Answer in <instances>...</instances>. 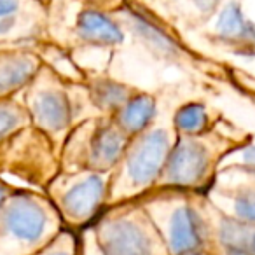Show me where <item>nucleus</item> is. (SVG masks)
I'll use <instances>...</instances> for the list:
<instances>
[{
	"instance_id": "27",
	"label": "nucleus",
	"mask_w": 255,
	"mask_h": 255,
	"mask_svg": "<svg viewBox=\"0 0 255 255\" xmlns=\"http://www.w3.org/2000/svg\"><path fill=\"white\" fill-rule=\"evenodd\" d=\"M12 47H21V46H18V44H7V42H0V53H2V51H5V49H12Z\"/></svg>"
},
{
	"instance_id": "15",
	"label": "nucleus",
	"mask_w": 255,
	"mask_h": 255,
	"mask_svg": "<svg viewBox=\"0 0 255 255\" xmlns=\"http://www.w3.org/2000/svg\"><path fill=\"white\" fill-rule=\"evenodd\" d=\"M81 82L88 91L89 102L95 112L98 116L107 117H112L140 89L129 82L116 79L114 75L100 74V72H95V74L82 72Z\"/></svg>"
},
{
	"instance_id": "1",
	"label": "nucleus",
	"mask_w": 255,
	"mask_h": 255,
	"mask_svg": "<svg viewBox=\"0 0 255 255\" xmlns=\"http://www.w3.org/2000/svg\"><path fill=\"white\" fill-rule=\"evenodd\" d=\"M252 138V133L227 116H224L206 133L178 136L163 175L154 189L206 192L212 187L222 161L236 149L247 145Z\"/></svg>"
},
{
	"instance_id": "6",
	"label": "nucleus",
	"mask_w": 255,
	"mask_h": 255,
	"mask_svg": "<svg viewBox=\"0 0 255 255\" xmlns=\"http://www.w3.org/2000/svg\"><path fill=\"white\" fill-rule=\"evenodd\" d=\"M89 226L105 255H171L156 224L136 199L107 206Z\"/></svg>"
},
{
	"instance_id": "8",
	"label": "nucleus",
	"mask_w": 255,
	"mask_h": 255,
	"mask_svg": "<svg viewBox=\"0 0 255 255\" xmlns=\"http://www.w3.org/2000/svg\"><path fill=\"white\" fill-rule=\"evenodd\" d=\"M60 171V156L35 126H26L0 147V178L12 187L42 191Z\"/></svg>"
},
{
	"instance_id": "24",
	"label": "nucleus",
	"mask_w": 255,
	"mask_h": 255,
	"mask_svg": "<svg viewBox=\"0 0 255 255\" xmlns=\"http://www.w3.org/2000/svg\"><path fill=\"white\" fill-rule=\"evenodd\" d=\"M189 4H192L194 11L199 14L201 19L210 18L212 14H215L217 7H219L220 0H187Z\"/></svg>"
},
{
	"instance_id": "20",
	"label": "nucleus",
	"mask_w": 255,
	"mask_h": 255,
	"mask_svg": "<svg viewBox=\"0 0 255 255\" xmlns=\"http://www.w3.org/2000/svg\"><path fill=\"white\" fill-rule=\"evenodd\" d=\"M28 112L19 98L0 100V147L7 138H11L19 129L30 126Z\"/></svg>"
},
{
	"instance_id": "16",
	"label": "nucleus",
	"mask_w": 255,
	"mask_h": 255,
	"mask_svg": "<svg viewBox=\"0 0 255 255\" xmlns=\"http://www.w3.org/2000/svg\"><path fill=\"white\" fill-rule=\"evenodd\" d=\"M74 39L82 47L116 49L126 39V30L105 12L84 11L74 25Z\"/></svg>"
},
{
	"instance_id": "26",
	"label": "nucleus",
	"mask_w": 255,
	"mask_h": 255,
	"mask_svg": "<svg viewBox=\"0 0 255 255\" xmlns=\"http://www.w3.org/2000/svg\"><path fill=\"white\" fill-rule=\"evenodd\" d=\"M187 255H220V254L215 247H212V248H201V250H196V252L187 254Z\"/></svg>"
},
{
	"instance_id": "21",
	"label": "nucleus",
	"mask_w": 255,
	"mask_h": 255,
	"mask_svg": "<svg viewBox=\"0 0 255 255\" xmlns=\"http://www.w3.org/2000/svg\"><path fill=\"white\" fill-rule=\"evenodd\" d=\"M219 170L233 171V173H238L241 177H247L255 182V136L247 145L231 152L222 161Z\"/></svg>"
},
{
	"instance_id": "4",
	"label": "nucleus",
	"mask_w": 255,
	"mask_h": 255,
	"mask_svg": "<svg viewBox=\"0 0 255 255\" xmlns=\"http://www.w3.org/2000/svg\"><path fill=\"white\" fill-rule=\"evenodd\" d=\"M136 201L156 224L171 255H187L215 247L205 192L152 189Z\"/></svg>"
},
{
	"instance_id": "7",
	"label": "nucleus",
	"mask_w": 255,
	"mask_h": 255,
	"mask_svg": "<svg viewBox=\"0 0 255 255\" xmlns=\"http://www.w3.org/2000/svg\"><path fill=\"white\" fill-rule=\"evenodd\" d=\"M128 138L112 117L93 116L70 129L60 149L63 171H112L119 163Z\"/></svg>"
},
{
	"instance_id": "12",
	"label": "nucleus",
	"mask_w": 255,
	"mask_h": 255,
	"mask_svg": "<svg viewBox=\"0 0 255 255\" xmlns=\"http://www.w3.org/2000/svg\"><path fill=\"white\" fill-rule=\"evenodd\" d=\"M210 42L238 58H255V23L245 16L238 2L231 0L219 12Z\"/></svg>"
},
{
	"instance_id": "9",
	"label": "nucleus",
	"mask_w": 255,
	"mask_h": 255,
	"mask_svg": "<svg viewBox=\"0 0 255 255\" xmlns=\"http://www.w3.org/2000/svg\"><path fill=\"white\" fill-rule=\"evenodd\" d=\"M110 171H63L60 170L44 194L58 210L67 229L82 231L107 206Z\"/></svg>"
},
{
	"instance_id": "2",
	"label": "nucleus",
	"mask_w": 255,
	"mask_h": 255,
	"mask_svg": "<svg viewBox=\"0 0 255 255\" xmlns=\"http://www.w3.org/2000/svg\"><path fill=\"white\" fill-rule=\"evenodd\" d=\"M171 112L173 107L168 100H163L156 123L129 138L119 163L110 171L107 206L135 201L156 187L178 138Z\"/></svg>"
},
{
	"instance_id": "25",
	"label": "nucleus",
	"mask_w": 255,
	"mask_h": 255,
	"mask_svg": "<svg viewBox=\"0 0 255 255\" xmlns=\"http://www.w3.org/2000/svg\"><path fill=\"white\" fill-rule=\"evenodd\" d=\"M12 189H14V187H12L11 184H7L5 180H2V178H0V205H2V201L5 199V196H7Z\"/></svg>"
},
{
	"instance_id": "23",
	"label": "nucleus",
	"mask_w": 255,
	"mask_h": 255,
	"mask_svg": "<svg viewBox=\"0 0 255 255\" xmlns=\"http://www.w3.org/2000/svg\"><path fill=\"white\" fill-rule=\"evenodd\" d=\"M79 255H105L96 241L91 226L79 231Z\"/></svg>"
},
{
	"instance_id": "11",
	"label": "nucleus",
	"mask_w": 255,
	"mask_h": 255,
	"mask_svg": "<svg viewBox=\"0 0 255 255\" xmlns=\"http://www.w3.org/2000/svg\"><path fill=\"white\" fill-rule=\"evenodd\" d=\"M219 212L241 224L255 226V182L233 171L219 170L205 192Z\"/></svg>"
},
{
	"instance_id": "18",
	"label": "nucleus",
	"mask_w": 255,
	"mask_h": 255,
	"mask_svg": "<svg viewBox=\"0 0 255 255\" xmlns=\"http://www.w3.org/2000/svg\"><path fill=\"white\" fill-rule=\"evenodd\" d=\"M161 107H163V98L157 93L138 89L114 114L112 119L128 138H133L156 123Z\"/></svg>"
},
{
	"instance_id": "10",
	"label": "nucleus",
	"mask_w": 255,
	"mask_h": 255,
	"mask_svg": "<svg viewBox=\"0 0 255 255\" xmlns=\"http://www.w3.org/2000/svg\"><path fill=\"white\" fill-rule=\"evenodd\" d=\"M133 33L136 40L149 54H152L157 61L168 65L196 70L198 74H210L222 81H229V70H215L206 67L203 58L196 56L185 44L180 42L177 35L161 21L154 19L147 11L138 7H126L123 12V21H119Z\"/></svg>"
},
{
	"instance_id": "5",
	"label": "nucleus",
	"mask_w": 255,
	"mask_h": 255,
	"mask_svg": "<svg viewBox=\"0 0 255 255\" xmlns=\"http://www.w3.org/2000/svg\"><path fill=\"white\" fill-rule=\"evenodd\" d=\"M63 229L42 191L14 187L0 205V255H35Z\"/></svg>"
},
{
	"instance_id": "3",
	"label": "nucleus",
	"mask_w": 255,
	"mask_h": 255,
	"mask_svg": "<svg viewBox=\"0 0 255 255\" xmlns=\"http://www.w3.org/2000/svg\"><path fill=\"white\" fill-rule=\"evenodd\" d=\"M18 98L25 105L32 126L51 140L58 156L72 128L88 117L98 116L84 84L61 75L46 61Z\"/></svg>"
},
{
	"instance_id": "14",
	"label": "nucleus",
	"mask_w": 255,
	"mask_h": 255,
	"mask_svg": "<svg viewBox=\"0 0 255 255\" xmlns=\"http://www.w3.org/2000/svg\"><path fill=\"white\" fill-rule=\"evenodd\" d=\"M44 60L30 46L0 53V100L18 98L42 68Z\"/></svg>"
},
{
	"instance_id": "22",
	"label": "nucleus",
	"mask_w": 255,
	"mask_h": 255,
	"mask_svg": "<svg viewBox=\"0 0 255 255\" xmlns=\"http://www.w3.org/2000/svg\"><path fill=\"white\" fill-rule=\"evenodd\" d=\"M35 255H79V231L65 227L49 245Z\"/></svg>"
},
{
	"instance_id": "13",
	"label": "nucleus",
	"mask_w": 255,
	"mask_h": 255,
	"mask_svg": "<svg viewBox=\"0 0 255 255\" xmlns=\"http://www.w3.org/2000/svg\"><path fill=\"white\" fill-rule=\"evenodd\" d=\"M42 32V11L30 0H0V42L30 46Z\"/></svg>"
},
{
	"instance_id": "17",
	"label": "nucleus",
	"mask_w": 255,
	"mask_h": 255,
	"mask_svg": "<svg viewBox=\"0 0 255 255\" xmlns=\"http://www.w3.org/2000/svg\"><path fill=\"white\" fill-rule=\"evenodd\" d=\"M210 220H212L213 245L220 255H255V226L229 219L212 203H210Z\"/></svg>"
},
{
	"instance_id": "19",
	"label": "nucleus",
	"mask_w": 255,
	"mask_h": 255,
	"mask_svg": "<svg viewBox=\"0 0 255 255\" xmlns=\"http://www.w3.org/2000/svg\"><path fill=\"white\" fill-rule=\"evenodd\" d=\"M226 114L205 100H185L173 107L171 123L178 136L201 135L212 129Z\"/></svg>"
}]
</instances>
